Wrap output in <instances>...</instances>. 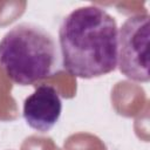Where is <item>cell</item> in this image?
Here are the masks:
<instances>
[{
  "label": "cell",
  "instance_id": "cell-1",
  "mask_svg": "<svg viewBox=\"0 0 150 150\" xmlns=\"http://www.w3.org/2000/svg\"><path fill=\"white\" fill-rule=\"evenodd\" d=\"M59 43L62 67L76 77H100L117 66V23L98 6L77 7L64 16L59 28Z\"/></svg>",
  "mask_w": 150,
  "mask_h": 150
},
{
  "label": "cell",
  "instance_id": "cell-2",
  "mask_svg": "<svg viewBox=\"0 0 150 150\" xmlns=\"http://www.w3.org/2000/svg\"><path fill=\"white\" fill-rule=\"evenodd\" d=\"M0 64L16 84L29 86L60 71V48L42 26L21 22L12 27L0 41Z\"/></svg>",
  "mask_w": 150,
  "mask_h": 150
},
{
  "label": "cell",
  "instance_id": "cell-3",
  "mask_svg": "<svg viewBox=\"0 0 150 150\" xmlns=\"http://www.w3.org/2000/svg\"><path fill=\"white\" fill-rule=\"evenodd\" d=\"M149 14L129 16L118 32L117 62L120 71L136 82H148L149 76Z\"/></svg>",
  "mask_w": 150,
  "mask_h": 150
},
{
  "label": "cell",
  "instance_id": "cell-4",
  "mask_svg": "<svg viewBox=\"0 0 150 150\" xmlns=\"http://www.w3.org/2000/svg\"><path fill=\"white\" fill-rule=\"evenodd\" d=\"M61 111L60 94L50 84L38 86L23 101V118L28 127L39 132L49 131L59 121Z\"/></svg>",
  "mask_w": 150,
  "mask_h": 150
}]
</instances>
